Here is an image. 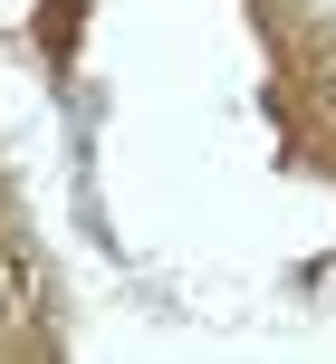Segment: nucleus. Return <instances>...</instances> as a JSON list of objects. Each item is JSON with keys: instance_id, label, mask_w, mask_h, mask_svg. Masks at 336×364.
<instances>
[{"instance_id": "1", "label": "nucleus", "mask_w": 336, "mask_h": 364, "mask_svg": "<svg viewBox=\"0 0 336 364\" xmlns=\"http://www.w3.org/2000/svg\"><path fill=\"white\" fill-rule=\"evenodd\" d=\"M327 96H336V68H327Z\"/></svg>"}]
</instances>
